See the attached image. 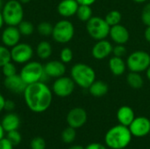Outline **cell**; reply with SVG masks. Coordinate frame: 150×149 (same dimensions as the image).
<instances>
[{"label": "cell", "instance_id": "6da1fadb", "mask_svg": "<svg viewBox=\"0 0 150 149\" xmlns=\"http://www.w3.org/2000/svg\"><path fill=\"white\" fill-rule=\"evenodd\" d=\"M24 101L28 109L35 113L48 110L53 100L52 90L42 81L27 84L23 92Z\"/></svg>", "mask_w": 150, "mask_h": 149}, {"label": "cell", "instance_id": "7a4b0ae2", "mask_svg": "<svg viewBox=\"0 0 150 149\" xmlns=\"http://www.w3.org/2000/svg\"><path fill=\"white\" fill-rule=\"evenodd\" d=\"M132 133L128 126L117 125L107 131L105 136V145L112 149H125L132 141Z\"/></svg>", "mask_w": 150, "mask_h": 149}, {"label": "cell", "instance_id": "3957f363", "mask_svg": "<svg viewBox=\"0 0 150 149\" xmlns=\"http://www.w3.org/2000/svg\"><path fill=\"white\" fill-rule=\"evenodd\" d=\"M70 77L76 85L83 89H89V87L96 80V72L91 66L79 62L76 63L71 68Z\"/></svg>", "mask_w": 150, "mask_h": 149}, {"label": "cell", "instance_id": "277c9868", "mask_svg": "<svg viewBox=\"0 0 150 149\" xmlns=\"http://www.w3.org/2000/svg\"><path fill=\"white\" fill-rule=\"evenodd\" d=\"M4 24L17 26L24 19L23 4L18 0H8L2 7Z\"/></svg>", "mask_w": 150, "mask_h": 149}, {"label": "cell", "instance_id": "5b68a950", "mask_svg": "<svg viewBox=\"0 0 150 149\" xmlns=\"http://www.w3.org/2000/svg\"><path fill=\"white\" fill-rule=\"evenodd\" d=\"M19 75L26 84L40 82L46 76L44 65L37 61H30L24 64Z\"/></svg>", "mask_w": 150, "mask_h": 149}, {"label": "cell", "instance_id": "8992f818", "mask_svg": "<svg viewBox=\"0 0 150 149\" xmlns=\"http://www.w3.org/2000/svg\"><path fill=\"white\" fill-rule=\"evenodd\" d=\"M75 35L74 25L68 19H62L55 23L53 28L52 38L60 44L69 42Z\"/></svg>", "mask_w": 150, "mask_h": 149}, {"label": "cell", "instance_id": "52a82bcc", "mask_svg": "<svg viewBox=\"0 0 150 149\" xmlns=\"http://www.w3.org/2000/svg\"><path fill=\"white\" fill-rule=\"evenodd\" d=\"M111 26L106 23L105 18L93 16L86 22V30L88 34L96 40L106 39L109 35Z\"/></svg>", "mask_w": 150, "mask_h": 149}, {"label": "cell", "instance_id": "ba28073f", "mask_svg": "<svg viewBox=\"0 0 150 149\" xmlns=\"http://www.w3.org/2000/svg\"><path fill=\"white\" fill-rule=\"evenodd\" d=\"M126 62L130 71L142 73L150 66V54L145 51L137 50L129 54Z\"/></svg>", "mask_w": 150, "mask_h": 149}, {"label": "cell", "instance_id": "9c48e42d", "mask_svg": "<svg viewBox=\"0 0 150 149\" xmlns=\"http://www.w3.org/2000/svg\"><path fill=\"white\" fill-rule=\"evenodd\" d=\"M11 58L14 63L25 64L30 61L33 56V48L27 43L19 42L11 49Z\"/></svg>", "mask_w": 150, "mask_h": 149}, {"label": "cell", "instance_id": "30bf717a", "mask_svg": "<svg viewBox=\"0 0 150 149\" xmlns=\"http://www.w3.org/2000/svg\"><path fill=\"white\" fill-rule=\"evenodd\" d=\"M75 86L76 83L71 77L62 76L55 79L52 86V91L59 97H67L73 93Z\"/></svg>", "mask_w": 150, "mask_h": 149}, {"label": "cell", "instance_id": "8fae6325", "mask_svg": "<svg viewBox=\"0 0 150 149\" xmlns=\"http://www.w3.org/2000/svg\"><path fill=\"white\" fill-rule=\"evenodd\" d=\"M88 119V115L86 111L81 107H75L71 109L66 117V120L69 126L75 129L80 128L85 125Z\"/></svg>", "mask_w": 150, "mask_h": 149}, {"label": "cell", "instance_id": "7c38bea8", "mask_svg": "<svg viewBox=\"0 0 150 149\" xmlns=\"http://www.w3.org/2000/svg\"><path fill=\"white\" fill-rule=\"evenodd\" d=\"M133 136L141 138L150 133V119L147 117H135L131 125L128 126Z\"/></svg>", "mask_w": 150, "mask_h": 149}, {"label": "cell", "instance_id": "4fadbf2b", "mask_svg": "<svg viewBox=\"0 0 150 149\" xmlns=\"http://www.w3.org/2000/svg\"><path fill=\"white\" fill-rule=\"evenodd\" d=\"M21 33L15 25H7L2 32L1 34V41L3 45L7 47H12L20 42Z\"/></svg>", "mask_w": 150, "mask_h": 149}, {"label": "cell", "instance_id": "5bb4252c", "mask_svg": "<svg viewBox=\"0 0 150 149\" xmlns=\"http://www.w3.org/2000/svg\"><path fill=\"white\" fill-rule=\"evenodd\" d=\"M113 46L105 39L97 40L91 49V55L96 60H104L112 54Z\"/></svg>", "mask_w": 150, "mask_h": 149}, {"label": "cell", "instance_id": "9a60e30c", "mask_svg": "<svg viewBox=\"0 0 150 149\" xmlns=\"http://www.w3.org/2000/svg\"><path fill=\"white\" fill-rule=\"evenodd\" d=\"M4 85L6 90L14 94H23L25 87L27 86L19 74H15L11 76L4 77Z\"/></svg>", "mask_w": 150, "mask_h": 149}, {"label": "cell", "instance_id": "2e32d148", "mask_svg": "<svg viewBox=\"0 0 150 149\" xmlns=\"http://www.w3.org/2000/svg\"><path fill=\"white\" fill-rule=\"evenodd\" d=\"M44 72L46 76L51 78H58L66 73V66L62 61H49L44 65Z\"/></svg>", "mask_w": 150, "mask_h": 149}, {"label": "cell", "instance_id": "e0dca14e", "mask_svg": "<svg viewBox=\"0 0 150 149\" xmlns=\"http://www.w3.org/2000/svg\"><path fill=\"white\" fill-rule=\"evenodd\" d=\"M109 36L112 40V41L116 44H122L125 45L130 38V33L126 26L122 25L121 24L111 26Z\"/></svg>", "mask_w": 150, "mask_h": 149}, {"label": "cell", "instance_id": "ac0fdd59", "mask_svg": "<svg viewBox=\"0 0 150 149\" xmlns=\"http://www.w3.org/2000/svg\"><path fill=\"white\" fill-rule=\"evenodd\" d=\"M79 4L76 0H62L57 5V11L62 18H68L76 14Z\"/></svg>", "mask_w": 150, "mask_h": 149}, {"label": "cell", "instance_id": "d6986e66", "mask_svg": "<svg viewBox=\"0 0 150 149\" xmlns=\"http://www.w3.org/2000/svg\"><path fill=\"white\" fill-rule=\"evenodd\" d=\"M0 123L2 125L4 132L8 133V132L13 131V130L18 129V127L20 126V119L18 114L11 112L3 117Z\"/></svg>", "mask_w": 150, "mask_h": 149}, {"label": "cell", "instance_id": "ffe728a7", "mask_svg": "<svg viewBox=\"0 0 150 149\" xmlns=\"http://www.w3.org/2000/svg\"><path fill=\"white\" fill-rule=\"evenodd\" d=\"M135 119L134 110L127 105L121 106L117 112V119L120 125L129 126L133 120Z\"/></svg>", "mask_w": 150, "mask_h": 149}, {"label": "cell", "instance_id": "44dd1931", "mask_svg": "<svg viewBox=\"0 0 150 149\" xmlns=\"http://www.w3.org/2000/svg\"><path fill=\"white\" fill-rule=\"evenodd\" d=\"M127 62L121 58L113 56L109 60V68L112 74L115 76L123 75L127 69Z\"/></svg>", "mask_w": 150, "mask_h": 149}, {"label": "cell", "instance_id": "7402d4cb", "mask_svg": "<svg viewBox=\"0 0 150 149\" xmlns=\"http://www.w3.org/2000/svg\"><path fill=\"white\" fill-rule=\"evenodd\" d=\"M88 90L91 96L95 97H101L107 94L109 90V86L108 83H105V81L95 80Z\"/></svg>", "mask_w": 150, "mask_h": 149}, {"label": "cell", "instance_id": "603a6c76", "mask_svg": "<svg viewBox=\"0 0 150 149\" xmlns=\"http://www.w3.org/2000/svg\"><path fill=\"white\" fill-rule=\"evenodd\" d=\"M53 52L51 44L47 40H41L36 47V54L41 60L48 59Z\"/></svg>", "mask_w": 150, "mask_h": 149}, {"label": "cell", "instance_id": "cb8c5ba5", "mask_svg": "<svg viewBox=\"0 0 150 149\" xmlns=\"http://www.w3.org/2000/svg\"><path fill=\"white\" fill-rule=\"evenodd\" d=\"M127 83L131 88L135 90L141 89L144 85V80L141 76V73L133 71H130L127 76Z\"/></svg>", "mask_w": 150, "mask_h": 149}, {"label": "cell", "instance_id": "d4e9b609", "mask_svg": "<svg viewBox=\"0 0 150 149\" xmlns=\"http://www.w3.org/2000/svg\"><path fill=\"white\" fill-rule=\"evenodd\" d=\"M93 12H92V9L90 5H82L79 4V7L77 9L76 11V17L79 20L83 21V22H87L88 20H90L93 16H92Z\"/></svg>", "mask_w": 150, "mask_h": 149}, {"label": "cell", "instance_id": "484cf974", "mask_svg": "<svg viewBox=\"0 0 150 149\" xmlns=\"http://www.w3.org/2000/svg\"><path fill=\"white\" fill-rule=\"evenodd\" d=\"M104 18L110 26H113L120 24L122 20V14L120 13V11L117 10H112L107 12Z\"/></svg>", "mask_w": 150, "mask_h": 149}, {"label": "cell", "instance_id": "4316f807", "mask_svg": "<svg viewBox=\"0 0 150 149\" xmlns=\"http://www.w3.org/2000/svg\"><path fill=\"white\" fill-rule=\"evenodd\" d=\"M18 28L22 36H31L34 32V25L31 21L28 20H22L18 25Z\"/></svg>", "mask_w": 150, "mask_h": 149}, {"label": "cell", "instance_id": "83f0119b", "mask_svg": "<svg viewBox=\"0 0 150 149\" xmlns=\"http://www.w3.org/2000/svg\"><path fill=\"white\" fill-rule=\"evenodd\" d=\"M53 28L54 25L51 23L47 21H42L37 25V32L41 36L48 37V36H52Z\"/></svg>", "mask_w": 150, "mask_h": 149}, {"label": "cell", "instance_id": "f1b7e54d", "mask_svg": "<svg viewBox=\"0 0 150 149\" xmlns=\"http://www.w3.org/2000/svg\"><path fill=\"white\" fill-rule=\"evenodd\" d=\"M76 129L71 126L66 127L62 133V140L64 143H67V144L72 143L76 140Z\"/></svg>", "mask_w": 150, "mask_h": 149}, {"label": "cell", "instance_id": "f546056e", "mask_svg": "<svg viewBox=\"0 0 150 149\" xmlns=\"http://www.w3.org/2000/svg\"><path fill=\"white\" fill-rule=\"evenodd\" d=\"M11 51L4 45H0V68H2L4 64L11 61Z\"/></svg>", "mask_w": 150, "mask_h": 149}, {"label": "cell", "instance_id": "4dcf8cb0", "mask_svg": "<svg viewBox=\"0 0 150 149\" xmlns=\"http://www.w3.org/2000/svg\"><path fill=\"white\" fill-rule=\"evenodd\" d=\"M6 138L14 147L19 145L22 141V136L18 130H13L6 133Z\"/></svg>", "mask_w": 150, "mask_h": 149}, {"label": "cell", "instance_id": "1f68e13d", "mask_svg": "<svg viewBox=\"0 0 150 149\" xmlns=\"http://www.w3.org/2000/svg\"><path fill=\"white\" fill-rule=\"evenodd\" d=\"M1 68H2V74L4 75V77L11 76L17 74V68L12 61L4 64Z\"/></svg>", "mask_w": 150, "mask_h": 149}, {"label": "cell", "instance_id": "d6a6232c", "mask_svg": "<svg viewBox=\"0 0 150 149\" xmlns=\"http://www.w3.org/2000/svg\"><path fill=\"white\" fill-rule=\"evenodd\" d=\"M73 60V52L69 47H63L60 53V61L63 63H69Z\"/></svg>", "mask_w": 150, "mask_h": 149}, {"label": "cell", "instance_id": "836d02e7", "mask_svg": "<svg viewBox=\"0 0 150 149\" xmlns=\"http://www.w3.org/2000/svg\"><path fill=\"white\" fill-rule=\"evenodd\" d=\"M141 18L142 23L146 25V26H150V2L147 3L142 11V14H141Z\"/></svg>", "mask_w": 150, "mask_h": 149}, {"label": "cell", "instance_id": "e575fe53", "mask_svg": "<svg viewBox=\"0 0 150 149\" xmlns=\"http://www.w3.org/2000/svg\"><path fill=\"white\" fill-rule=\"evenodd\" d=\"M31 149H46V141L41 137H35L30 142Z\"/></svg>", "mask_w": 150, "mask_h": 149}, {"label": "cell", "instance_id": "d590c367", "mask_svg": "<svg viewBox=\"0 0 150 149\" xmlns=\"http://www.w3.org/2000/svg\"><path fill=\"white\" fill-rule=\"evenodd\" d=\"M112 54H113V56L122 58L127 54V48L122 44H116L112 48Z\"/></svg>", "mask_w": 150, "mask_h": 149}, {"label": "cell", "instance_id": "8d00e7d4", "mask_svg": "<svg viewBox=\"0 0 150 149\" xmlns=\"http://www.w3.org/2000/svg\"><path fill=\"white\" fill-rule=\"evenodd\" d=\"M14 146L7 140L6 137H4L0 140V149H13Z\"/></svg>", "mask_w": 150, "mask_h": 149}, {"label": "cell", "instance_id": "74e56055", "mask_svg": "<svg viewBox=\"0 0 150 149\" xmlns=\"http://www.w3.org/2000/svg\"><path fill=\"white\" fill-rule=\"evenodd\" d=\"M15 108V103L12 101V100H5V103H4V110L11 112V111H13Z\"/></svg>", "mask_w": 150, "mask_h": 149}, {"label": "cell", "instance_id": "f35d334b", "mask_svg": "<svg viewBox=\"0 0 150 149\" xmlns=\"http://www.w3.org/2000/svg\"><path fill=\"white\" fill-rule=\"evenodd\" d=\"M84 149H107V148L105 145L101 144V143L94 142V143L89 144Z\"/></svg>", "mask_w": 150, "mask_h": 149}, {"label": "cell", "instance_id": "ab89813d", "mask_svg": "<svg viewBox=\"0 0 150 149\" xmlns=\"http://www.w3.org/2000/svg\"><path fill=\"white\" fill-rule=\"evenodd\" d=\"M79 4H82V5H90L91 6L93 4H95V2L97 0H76Z\"/></svg>", "mask_w": 150, "mask_h": 149}, {"label": "cell", "instance_id": "60d3db41", "mask_svg": "<svg viewBox=\"0 0 150 149\" xmlns=\"http://www.w3.org/2000/svg\"><path fill=\"white\" fill-rule=\"evenodd\" d=\"M144 37L145 40L150 43V26H146V29L144 31Z\"/></svg>", "mask_w": 150, "mask_h": 149}, {"label": "cell", "instance_id": "b9f144b4", "mask_svg": "<svg viewBox=\"0 0 150 149\" xmlns=\"http://www.w3.org/2000/svg\"><path fill=\"white\" fill-rule=\"evenodd\" d=\"M5 98L0 93V113L4 110V103H5Z\"/></svg>", "mask_w": 150, "mask_h": 149}, {"label": "cell", "instance_id": "7bdbcfd3", "mask_svg": "<svg viewBox=\"0 0 150 149\" xmlns=\"http://www.w3.org/2000/svg\"><path fill=\"white\" fill-rule=\"evenodd\" d=\"M4 24V17H3V14H2V11L0 10V29L3 27Z\"/></svg>", "mask_w": 150, "mask_h": 149}, {"label": "cell", "instance_id": "ee69618b", "mask_svg": "<svg viewBox=\"0 0 150 149\" xmlns=\"http://www.w3.org/2000/svg\"><path fill=\"white\" fill-rule=\"evenodd\" d=\"M4 133H5V132H4V128L0 123V140H2L4 137Z\"/></svg>", "mask_w": 150, "mask_h": 149}, {"label": "cell", "instance_id": "f6af8a7d", "mask_svg": "<svg viewBox=\"0 0 150 149\" xmlns=\"http://www.w3.org/2000/svg\"><path fill=\"white\" fill-rule=\"evenodd\" d=\"M69 149H84V148L80 145H74V146H71Z\"/></svg>", "mask_w": 150, "mask_h": 149}, {"label": "cell", "instance_id": "bcb514c9", "mask_svg": "<svg viewBox=\"0 0 150 149\" xmlns=\"http://www.w3.org/2000/svg\"><path fill=\"white\" fill-rule=\"evenodd\" d=\"M146 76H147V78L150 81V66L147 68V70H146Z\"/></svg>", "mask_w": 150, "mask_h": 149}, {"label": "cell", "instance_id": "7dc6e473", "mask_svg": "<svg viewBox=\"0 0 150 149\" xmlns=\"http://www.w3.org/2000/svg\"><path fill=\"white\" fill-rule=\"evenodd\" d=\"M133 1L136 4H143V3H146L148 0H133Z\"/></svg>", "mask_w": 150, "mask_h": 149}, {"label": "cell", "instance_id": "c3c4849f", "mask_svg": "<svg viewBox=\"0 0 150 149\" xmlns=\"http://www.w3.org/2000/svg\"><path fill=\"white\" fill-rule=\"evenodd\" d=\"M22 4H28V3H30V1L31 0H18Z\"/></svg>", "mask_w": 150, "mask_h": 149}, {"label": "cell", "instance_id": "681fc988", "mask_svg": "<svg viewBox=\"0 0 150 149\" xmlns=\"http://www.w3.org/2000/svg\"><path fill=\"white\" fill-rule=\"evenodd\" d=\"M3 7V3H2V0H0V9Z\"/></svg>", "mask_w": 150, "mask_h": 149}, {"label": "cell", "instance_id": "f907efd6", "mask_svg": "<svg viewBox=\"0 0 150 149\" xmlns=\"http://www.w3.org/2000/svg\"><path fill=\"white\" fill-rule=\"evenodd\" d=\"M0 79H1V75H0Z\"/></svg>", "mask_w": 150, "mask_h": 149}]
</instances>
